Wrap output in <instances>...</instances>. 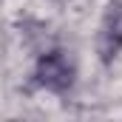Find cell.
<instances>
[{
  "label": "cell",
  "instance_id": "cell-1",
  "mask_svg": "<svg viewBox=\"0 0 122 122\" xmlns=\"http://www.w3.org/2000/svg\"><path fill=\"white\" fill-rule=\"evenodd\" d=\"M37 82L48 91H65L74 82V68L62 51H48L37 62Z\"/></svg>",
  "mask_w": 122,
  "mask_h": 122
}]
</instances>
